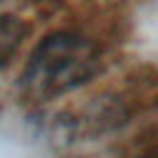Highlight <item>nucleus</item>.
<instances>
[{
	"instance_id": "obj_3",
	"label": "nucleus",
	"mask_w": 158,
	"mask_h": 158,
	"mask_svg": "<svg viewBox=\"0 0 158 158\" xmlns=\"http://www.w3.org/2000/svg\"><path fill=\"white\" fill-rule=\"evenodd\" d=\"M141 158H158V153H148V156H141Z\"/></svg>"
},
{
	"instance_id": "obj_2",
	"label": "nucleus",
	"mask_w": 158,
	"mask_h": 158,
	"mask_svg": "<svg viewBox=\"0 0 158 158\" xmlns=\"http://www.w3.org/2000/svg\"><path fill=\"white\" fill-rule=\"evenodd\" d=\"M27 37H30L27 20L10 15V12H0V69H5L7 64L17 59Z\"/></svg>"
},
{
	"instance_id": "obj_1",
	"label": "nucleus",
	"mask_w": 158,
	"mask_h": 158,
	"mask_svg": "<svg viewBox=\"0 0 158 158\" xmlns=\"http://www.w3.org/2000/svg\"><path fill=\"white\" fill-rule=\"evenodd\" d=\"M101 67L99 44L77 30H54L44 35L30 52L20 89L35 101L59 99L96 77Z\"/></svg>"
}]
</instances>
